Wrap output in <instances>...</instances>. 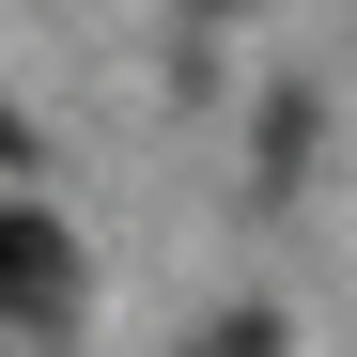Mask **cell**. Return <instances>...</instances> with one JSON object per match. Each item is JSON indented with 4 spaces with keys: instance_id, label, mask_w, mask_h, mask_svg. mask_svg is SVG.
I'll return each mask as SVG.
<instances>
[{
    "instance_id": "obj_1",
    "label": "cell",
    "mask_w": 357,
    "mask_h": 357,
    "mask_svg": "<svg viewBox=\"0 0 357 357\" xmlns=\"http://www.w3.org/2000/svg\"><path fill=\"white\" fill-rule=\"evenodd\" d=\"M63 295H78V249H63L31 202H0V326H47Z\"/></svg>"
}]
</instances>
